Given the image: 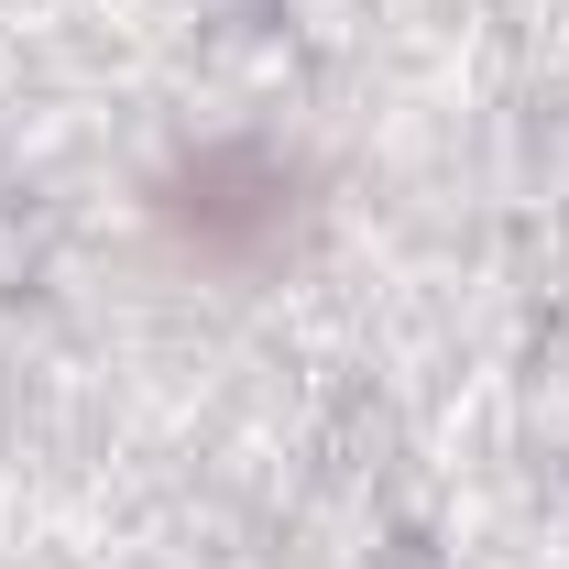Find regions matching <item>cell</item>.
Instances as JSON below:
<instances>
[{
  "label": "cell",
  "mask_w": 569,
  "mask_h": 569,
  "mask_svg": "<svg viewBox=\"0 0 569 569\" xmlns=\"http://www.w3.org/2000/svg\"><path fill=\"white\" fill-rule=\"evenodd\" d=\"M142 230L198 284H274L329 230V176L284 132H198L142 176Z\"/></svg>",
  "instance_id": "1"
}]
</instances>
